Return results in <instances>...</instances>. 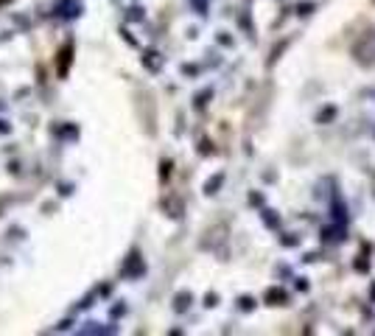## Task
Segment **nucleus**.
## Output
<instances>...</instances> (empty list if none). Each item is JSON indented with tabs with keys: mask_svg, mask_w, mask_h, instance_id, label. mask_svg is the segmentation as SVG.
<instances>
[{
	"mask_svg": "<svg viewBox=\"0 0 375 336\" xmlns=\"http://www.w3.org/2000/svg\"><path fill=\"white\" fill-rule=\"evenodd\" d=\"M269 303H272V306H283V303H286V294L272 289V292H269Z\"/></svg>",
	"mask_w": 375,
	"mask_h": 336,
	"instance_id": "obj_2",
	"label": "nucleus"
},
{
	"mask_svg": "<svg viewBox=\"0 0 375 336\" xmlns=\"http://www.w3.org/2000/svg\"><path fill=\"white\" fill-rule=\"evenodd\" d=\"M71 65H73V45L68 42V45H62L59 48V62H56V73L65 79L68 73H71Z\"/></svg>",
	"mask_w": 375,
	"mask_h": 336,
	"instance_id": "obj_1",
	"label": "nucleus"
}]
</instances>
